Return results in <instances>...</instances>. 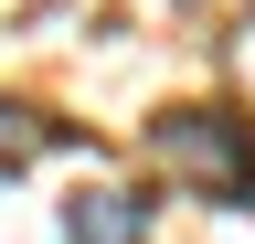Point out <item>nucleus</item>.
<instances>
[{
	"instance_id": "f03ea898",
	"label": "nucleus",
	"mask_w": 255,
	"mask_h": 244,
	"mask_svg": "<svg viewBox=\"0 0 255 244\" xmlns=\"http://www.w3.org/2000/svg\"><path fill=\"white\" fill-rule=\"evenodd\" d=\"M64 244H149V202H128V191H75V202H64Z\"/></svg>"
},
{
	"instance_id": "f257e3e1",
	"label": "nucleus",
	"mask_w": 255,
	"mask_h": 244,
	"mask_svg": "<svg viewBox=\"0 0 255 244\" xmlns=\"http://www.w3.org/2000/svg\"><path fill=\"white\" fill-rule=\"evenodd\" d=\"M149 138H159V160H170L202 202H255V128H245V117H223V106H213V117H202V106H170Z\"/></svg>"
},
{
	"instance_id": "7ed1b4c3",
	"label": "nucleus",
	"mask_w": 255,
	"mask_h": 244,
	"mask_svg": "<svg viewBox=\"0 0 255 244\" xmlns=\"http://www.w3.org/2000/svg\"><path fill=\"white\" fill-rule=\"evenodd\" d=\"M32 149H43V117H32V106H11V96H0V180H11V170L32 160Z\"/></svg>"
}]
</instances>
